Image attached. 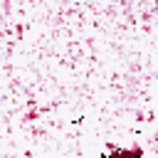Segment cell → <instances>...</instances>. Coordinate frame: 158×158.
<instances>
[]
</instances>
